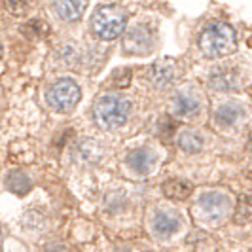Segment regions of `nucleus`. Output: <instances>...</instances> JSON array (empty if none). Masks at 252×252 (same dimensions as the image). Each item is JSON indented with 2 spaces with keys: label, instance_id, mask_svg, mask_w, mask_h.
Wrapping results in <instances>:
<instances>
[{
  "label": "nucleus",
  "instance_id": "nucleus-1",
  "mask_svg": "<svg viewBox=\"0 0 252 252\" xmlns=\"http://www.w3.org/2000/svg\"><path fill=\"white\" fill-rule=\"evenodd\" d=\"M237 48V32L226 23H211L199 34V50L207 59H220Z\"/></svg>",
  "mask_w": 252,
  "mask_h": 252
},
{
  "label": "nucleus",
  "instance_id": "nucleus-2",
  "mask_svg": "<svg viewBox=\"0 0 252 252\" xmlns=\"http://www.w3.org/2000/svg\"><path fill=\"white\" fill-rule=\"evenodd\" d=\"M131 102L120 95H104L93 106V120L104 131H114L127 122Z\"/></svg>",
  "mask_w": 252,
  "mask_h": 252
},
{
  "label": "nucleus",
  "instance_id": "nucleus-3",
  "mask_svg": "<svg viewBox=\"0 0 252 252\" xmlns=\"http://www.w3.org/2000/svg\"><path fill=\"white\" fill-rule=\"evenodd\" d=\"M91 27L101 40H116L126 31L127 15L118 6H101L91 17Z\"/></svg>",
  "mask_w": 252,
  "mask_h": 252
},
{
  "label": "nucleus",
  "instance_id": "nucleus-4",
  "mask_svg": "<svg viewBox=\"0 0 252 252\" xmlns=\"http://www.w3.org/2000/svg\"><path fill=\"white\" fill-rule=\"evenodd\" d=\"M82 99V91L72 80H59L48 91V104L57 112H72Z\"/></svg>",
  "mask_w": 252,
  "mask_h": 252
},
{
  "label": "nucleus",
  "instance_id": "nucleus-5",
  "mask_svg": "<svg viewBox=\"0 0 252 252\" xmlns=\"http://www.w3.org/2000/svg\"><path fill=\"white\" fill-rule=\"evenodd\" d=\"M197 209H199V215L201 220L209 222V224H216L220 220H224V216L229 211V199H227L224 193H218V191H209L199 197L197 203Z\"/></svg>",
  "mask_w": 252,
  "mask_h": 252
},
{
  "label": "nucleus",
  "instance_id": "nucleus-6",
  "mask_svg": "<svg viewBox=\"0 0 252 252\" xmlns=\"http://www.w3.org/2000/svg\"><path fill=\"white\" fill-rule=\"evenodd\" d=\"M154 48V34L146 25H135L127 31L124 50L129 55H144Z\"/></svg>",
  "mask_w": 252,
  "mask_h": 252
},
{
  "label": "nucleus",
  "instance_id": "nucleus-7",
  "mask_svg": "<svg viewBox=\"0 0 252 252\" xmlns=\"http://www.w3.org/2000/svg\"><path fill=\"white\" fill-rule=\"evenodd\" d=\"M173 110L180 118H195L201 112V97L195 91H178L173 99Z\"/></svg>",
  "mask_w": 252,
  "mask_h": 252
},
{
  "label": "nucleus",
  "instance_id": "nucleus-8",
  "mask_svg": "<svg viewBox=\"0 0 252 252\" xmlns=\"http://www.w3.org/2000/svg\"><path fill=\"white\" fill-rule=\"evenodd\" d=\"M209 84L218 91H233L239 88L241 84L239 72L233 66L220 64V66L213 68V72L209 76Z\"/></svg>",
  "mask_w": 252,
  "mask_h": 252
},
{
  "label": "nucleus",
  "instance_id": "nucleus-9",
  "mask_svg": "<svg viewBox=\"0 0 252 252\" xmlns=\"http://www.w3.org/2000/svg\"><path fill=\"white\" fill-rule=\"evenodd\" d=\"M126 163L137 173V175H150L154 171V167L158 163V156L156 152L150 148H137V150H131L127 154Z\"/></svg>",
  "mask_w": 252,
  "mask_h": 252
},
{
  "label": "nucleus",
  "instance_id": "nucleus-10",
  "mask_svg": "<svg viewBox=\"0 0 252 252\" xmlns=\"http://www.w3.org/2000/svg\"><path fill=\"white\" fill-rule=\"evenodd\" d=\"M173 80H175V63H173V61L161 59V61L152 64L150 82L154 84V88H158V89L169 88Z\"/></svg>",
  "mask_w": 252,
  "mask_h": 252
},
{
  "label": "nucleus",
  "instance_id": "nucleus-11",
  "mask_svg": "<svg viewBox=\"0 0 252 252\" xmlns=\"http://www.w3.org/2000/svg\"><path fill=\"white\" fill-rule=\"evenodd\" d=\"M53 6H55V12L61 19L78 21L88 8V0H55Z\"/></svg>",
  "mask_w": 252,
  "mask_h": 252
},
{
  "label": "nucleus",
  "instance_id": "nucleus-12",
  "mask_svg": "<svg viewBox=\"0 0 252 252\" xmlns=\"http://www.w3.org/2000/svg\"><path fill=\"white\" fill-rule=\"evenodd\" d=\"M245 116V108L237 104V102H224L216 108L215 112V122L220 127H231L239 122Z\"/></svg>",
  "mask_w": 252,
  "mask_h": 252
},
{
  "label": "nucleus",
  "instance_id": "nucleus-13",
  "mask_svg": "<svg viewBox=\"0 0 252 252\" xmlns=\"http://www.w3.org/2000/svg\"><path fill=\"white\" fill-rule=\"evenodd\" d=\"M178 226H180L178 216L173 215V213H169V211L158 213V215L154 216V224H152L154 233L159 235V237H169V235H173L178 229Z\"/></svg>",
  "mask_w": 252,
  "mask_h": 252
},
{
  "label": "nucleus",
  "instance_id": "nucleus-14",
  "mask_svg": "<svg viewBox=\"0 0 252 252\" xmlns=\"http://www.w3.org/2000/svg\"><path fill=\"white\" fill-rule=\"evenodd\" d=\"M101 154V144L91 139L82 140L74 148V158L80 163H95V161H99Z\"/></svg>",
  "mask_w": 252,
  "mask_h": 252
},
{
  "label": "nucleus",
  "instance_id": "nucleus-15",
  "mask_svg": "<svg viewBox=\"0 0 252 252\" xmlns=\"http://www.w3.org/2000/svg\"><path fill=\"white\" fill-rule=\"evenodd\" d=\"M161 189H163L165 197L175 199V201H182V199H186L189 193H191L193 186L189 184L188 180H182V178H171V180H165Z\"/></svg>",
  "mask_w": 252,
  "mask_h": 252
},
{
  "label": "nucleus",
  "instance_id": "nucleus-16",
  "mask_svg": "<svg viewBox=\"0 0 252 252\" xmlns=\"http://www.w3.org/2000/svg\"><path fill=\"white\" fill-rule=\"evenodd\" d=\"M177 144H178V148L182 152H186V154H197V152H201V148H203V137L197 131L188 129V131H182V133L178 135Z\"/></svg>",
  "mask_w": 252,
  "mask_h": 252
},
{
  "label": "nucleus",
  "instance_id": "nucleus-17",
  "mask_svg": "<svg viewBox=\"0 0 252 252\" xmlns=\"http://www.w3.org/2000/svg\"><path fill=\"white\" fill-rule=\"evenodd\" d=\"M6 186L10 191H13L15 195H25L31 191L32 188V182H31V178L27 177L25 173H21V171H12L10 173V177L6 178Z\"/></svg>",
  "mask_w": 252,
  "mask_h": 252
},
{
  "label": "nucleus",
  "instance_id": "nucleus-18",
  "mask_svg": "<svg viewBox=\"0 0 252 252\" xmlns=\"http://www.w3.org/2000/svg\"><path fill=\"white\" fill-rule=\"evenodd\" d=\"M233 220L237 224H249L252 220V193H241L237 205H235V213H233Z\"/></svg>",
  "mask_w": 252,
  "mask_h": 252
},
{
  "label": "nucleus",
  "instance_id": "nucleus-19",
  "mask_svg": "<svg viewBox=\"0 0 252 252\" xmlns=\"http://www.w3.org/2000/svg\"><path fill=\"white\" fill-rule=\"evenodd\" d=\"M6 8L12 15H27L32 8V0H6Z\"/></svg>",
  "mask_w": 252,
  "mask_h": 252
},
{
  "label": "nucleus",
  "instance_id": "nucleus-20",
  "mask_svg": "<svg viewBox=\"0 0 252 252\" xmlns=\"http://www.w3.org/2000/svg\"><path fill=\"white\" fill-rule=\"evenodd\" d=\"M25 32L29 34V36L38 38V36H42V34L48 32V25H46L42 19H34V21H29V23L25 25Z\"/></svg>",
  "mask_w": 252,
  "mask_h": 252
},
{
  "label": "nucleus",
  "instance_id": "nucleus-21",
  "mask_svg": "<svg viewBox=\"0 0 252 252\" xmlns=\"http://www.w3.org/2000/svg\"><path fill=\"white\" fill-rule=\"evenodd\" d=\"M0 57H2V44H0Z\"/></svg>",
  "mask_w": 252,
  "mask_h": 252
}]
</instances>
